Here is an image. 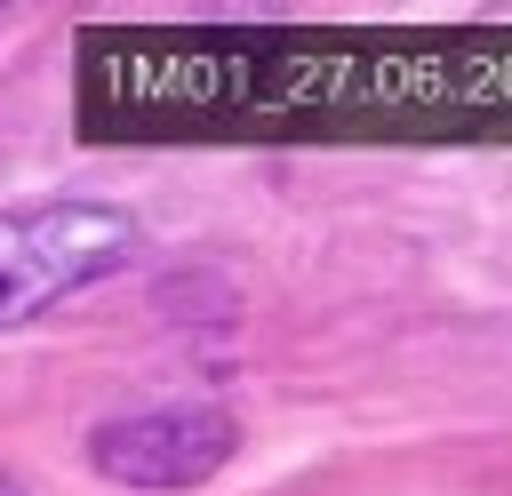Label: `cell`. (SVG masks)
I'll use <instances>...</instances> for the list:
<instances>
[{
	"label": "cell",
	"instance_id": "1",
	"mask_svg": "<svg viewBox=\"0 0 512 496\" xmlns=\"http://www.w3.org/2000/svg\"><path fill=\"white\" fill-rule=\"evenodd\" d=\"M136 256V216L104 200H40L0 216V328L40 320L48 304L80 296L88 280Z\"/></svg>",
	"mask_w": 512,
	"mask_h": 496
},
{
	"label": "cell",
	"instance_id": "2",
	"mask_svg": "<svg viewBox=\"0 0 512 496\" xmlns=\"http://www.w3.org/2000/svg\"><path fill=\"white\" fill-rule=\"evenodd\" d=\"M240 448V424L216 408V400H160V408H120L88 432V464L112 480V488H152V496H176V488H200L232 464Z\"/></svg>",
	"mask_w": 512,
	"mask_h": 496
},
{
	"label": "cell",
	"instance_id": "3",
	"mask_svg": "<svg viewBox=\"0 0 512 496\" xmlns=\"http://www.w3.org/2000/svg\"><path fill=\"white\" fill-rule=\"evenodd\" d=\"M0 496H16V480H8V472H0Z\"/></svg>",
	"mask_w": 512,
	"mask_h": 496
}]
</instances>
